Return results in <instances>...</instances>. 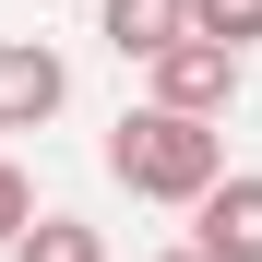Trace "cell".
Returning <instances> with one entry per match:
<instances>
[{"mask_svg":"<svg viewBox=\"0 0 262 262\" xmlns=\"http://www.w3.org/2000/svg\"><path fill=\"white\" fill-rule=\"evenodd\" d=\"M167 262H214V250H167Z\"/></svg>","mask_w":262,"mask_h":262,"instance_id":"9","label":"cell"},{"mask_svg":"<svg viewBox=\"0 0 262 262\" xmlns=\"http://www.w3.org/2000/svg\"><path fill=\"white\" fill-rule=\"evenodd\" d=\"M191 250H214V262H262V167H227V179L191 203Z\"/></svg>","mask_w":262,"mask_h":262,"instance_id":"3","label":"cell"},{"mask_svg":"<svg viewBox=\"0 0 262 262\" xmlns=\"http://www.w3.org/2000/svg\"><path fill=\"white\" fill-rule=\"evenodd\" d=\"M155 107L227 119V107H238V48H227V36H179V48L155 60Z\"/></svg>","mask_w":262,"mask_h":262,"instance_id":"2","label":"cell"},{"mask_svg":"<svg viewBox=\"0 0 262 262\" xmlns=\"http://www.w3.org/2000/svg\"><path fill=\"white\" fill-rule=\"evenodd\" d=\"M96 36H107L119 60H167V48L191 36V0H107V12H96Z\"/></svg>","mask_w":262,"mask_h":262,"instance_id":"5","label":"cell"},{"mask_svg":"<svg viewBox=\"0 0 262 262\" xmlns=\"http://www.w3.org/2000/svg\"><path fill=\"white\" fill-rule=\"evenodd\" d=\"M12 262H107V238L83 227V214H36V227L12 238Z\"/></svg>","mask_w":262,"mask_h":262,"instance_id":"6","label":"cell"},{"mask_svg":"<svg viewBox=\"0 0 262 262\" xmlns=\"http://www.w3.org/2000/svg\"><path fill=\"white\" fill-rule=\"evenodd\" d=\"M60 96H72L60 48H36V36H12V48H0V131H36V119H60Z\"/></svg>","mask_w":262,"mask_h":262,"instance_id":"4","label":"cell"},{"mask_svg":"<svg viewBox=\"0 0 262 262\" xmlns=\"http://www.w3.org/2000/svg\"><path fill=\"white\" fill-rule=\"evenodd\" d=\"M107 179L143 191V203H203L227 179V143H214V119H191V107H131L107 131Z\"/></svg>","mask_w":262,"mask_h":262,"instance_id":"1","label":"cell"},{"mask_svg":"<svg viewBox=\"0 0 262 262\" xmlns=\"http://www.w3.org/2000/svg\"><path fill=\"white\" fill-rule=\"evenodd\" d=\"M24 227H36V191H24V167H12V155H0V250H12Z\"/></svg>","mask_w":262,"mask_h":262,"instance_id":"8","label":"cell"},{"mask_svg":"<svg viewBox=\"0 0 262 262\" xmlns=\"http://www.w3.org/2000/svg\"><path fill=\"white\" fill-rule=\"evenodd\" d=\"M191 36H227V48H250V36H262V0H191Z\"/></svg>","mask_w":262,"mask_h":262,"instance_id":"7","label":"cell"}]
</instances>
